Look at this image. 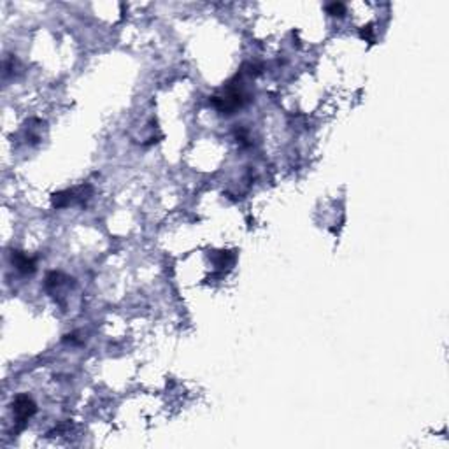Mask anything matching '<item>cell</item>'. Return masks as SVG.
Returning a JSON list of instances; mask_svg holds the SVG:
<instances>
[{
	"mask_svg": "<svg viewBox=\"0 0 449 449\" xmlns=\"http://www.w3.org/2000/svg\"><path fill=\"white\" fill-rule=\"evenodd\" d=\"M12 413L16 416V423L25 425L37 413V404L28 395H18L12 402Z\"/></svg>",
	"mask_w": 449,
	"mask_h": 449,
	"instance_id": "obj_1",
	"label": "cell"
},
{
	"mask_svg": "<svg viewBox=\"0 0 449 449\" xmlns=\"http://www.w3.org/2000/svg\"><path fill=\"white\" fill-rule=\"evenodd\" d=\"M12 263L21 274H32L35 270V260L21 251H12Z\"/></svg>",
	"mask_w": 449,
	"mask_h": 449,
	"instance_id": "obj_2",
	"label": "cell"
},
{
	"mask_svg": "<svg viewBox=\"0 0 449 449\" xmlns=\"http://www.w3.org/2000/svg\"><path fill=\"white\" fill-rule=\"evenodd\" d=\"M326 12H328V14H332V16H344L346 5L341 4V2H333V4L326 5Z\"/></svg>",
	"mask_w": 449,
	"mask_h": 449,
	"instance_id": "obj_3",
	"label": "cell"
},
{
	"mask_svg": "<svg viewBox=\"0 0 449 449\" xmlns=\"http://www.w3.org/2000/svg\"><path fill=\"white\" fill-rule=\"evenodd\" d=\"M361 37H363L365 40H369V42H372V40H374V37H372V28L367 27L365 30H361Z\"/></svg>",
	"mask_w": 449,
	"mask_h": 449,
	"instance_id": "obj_4",
	"label": "cell"
}]
</instances>
